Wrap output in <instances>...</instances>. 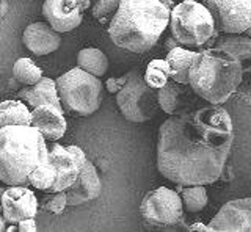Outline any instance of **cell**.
Returning a JSON list of instances; mask_svg holds the SVG:
<instances>
[{"instance_id":"34","label":"cell","mask_w":251,"mask_h":232,"mask_svg":"<svg viewBox=\"0 0 251 232\" xmlns=\"http://www.w3.org/2000/svg\"><path fill=\"white\" fill-rule=\"evenodd\" d=\"M177 46H180V44H179L173 36H168V40L165 41V47H167V50L175 49V47H177Z\"/></svg>"},{"instance_id":"31","label":"cell","mask_w":251,"mask_h":232,"mask_svg":"<svg viewBox=\"0 0 251 232\" xmlns=\"http://www.w3.org/2000/svg\"><path fill=\"white\" fill-rule=\"evenodd\" d=\"M68 148V151L73 154V157L75 159V162H77V165H78V168H82L83 166V163L86 162V157L85 156V152H83V149H80L78 146H74V144H71V146H66Z\"/></svg>"},{"instance_id":"15","label":"cell","mask_w":251,"mask_h":232,"mask_svg":"<svg viewBox=\"0 0 251 232\" xmlns=\"http://www.w3.org/2000/svg\"><path fill=\"white\" fill-rule=\"evenodd\" d=\"M38 129L46 141H58L65 137L68 122L65 118L63 108H58L50 104L38 105L31 110V124Z\"/></svg>"},{"instance_id":"23","label":"cell","mask_w":251,"mask_h":232,"mask_svg":"<svg viewBox=\"0 0 251 232\" xmlns=\"http://www.w3.org/2000/svg\"><path fill=\"white\" fill-rule=\"evenodd\" d=\"M180 199H182L184 210L190 213H200L207 206V191L204 185H187L180 190Z\"/></svg>"},{"instance_id":"5","label":"cell","mask_w":251,"mask_h":232,"mask_svg":"<svg viewBox=\"0 0 251 232\" xmlns=\"http://www.w3.org/2000/svg\"><path fill=\"white\" fill-rule=\"evenodd\" d=\"M168 27L171 36L180 46L200 50L204 49L209 40L220 33L207 6L193 0H184L173 6Z\"/></svg>"},{"instance_id":"32","label":"cell","mask_w":251,"mask_h":232,"mask_svg":"<svg viewBox=\"0 0 251 232\" xmlns=\"http://www.w3.org/2000/svg\"><path fill=\"white\" fill-rule=\"evenodd\" d=\"M18 231L21 232H36V221L35 218H25L18 223Z\"/></svg>"},{"instance_id":"35","label":"cell","mask_w":251,"mask_h":232,"mask_svg":"<svg viewBox=\"0 0 251 232\" xmlns=\"http://www.w3.org/2000/svg\"><path fill=\"white\" fill-rule=\"evenodd\" d=\"M6 11H8V2L6 0H0V19L5 18Z\"/></svg>"},{"instance_id":"26","label":"cell","mask_w":251,"mask_h":232,"mask_svg":"<svg viewBox=\"0 0 251 232\" xmlns=\"http://www.w3.org/2000/svg\"><path fill=\"white\" fill-rule=\"evenodd\" d=\"M55 179H57V171H55L53 165L50 162H44L28 174V185L35 187L36 190L49 193L53 187Z\"/></svg>"},{"instance_id":"30","label":"cell","mask_w":251,"mask_h":232,"mask_svg":"<svg viewBox=\"0 0 251 232\" xmlns=\"http://www.w3.org/2000/svg\"><path fill=\"white\" fill-rule=\"evenodd\" d=\"M124 82H126V74L123 77H110V79H107V82H105V88L108 93L116 94V93L123 88Z\"/></svg>"},{"instance_id":"11","label":"cell","mask_w":251,"mask_h":232,"mask_svg":"<svg viewBox=\"0 0 251 232\" xmlns=\"http://www.w3.org/2000/svg\"><path fill=\"white\" fill-rule=\"evenodd\" d=\"M214 232H251V198L226 203L210 220Z\"/></svg>"},{"instance_id":"12","label":"cell","mask_w":251,"mask_h":232,"mask_svg":"<svg viewBox=\"0 0 251 232\" xmlns=\"http://www.w3.org/2000/svg\"><path fill=\"white\" fill-rule=\"evenodd\" d=\"M43 16L58 33H68L83 21V10L77 0H44Z\"/></svg>"},{"instance_id":"24","label":"cell","mask_w":251,"mask_h":232,"mask_svg":"<svg viewBox=\"0 0 251 232\" xmlns=\"http://www.w3.org/2000/svg\"><path fill=\"white\" fill-rule=\"evenodd\" d=\"M13 77L19 83L30 87L41 80L43 77V69L33 63V60L30 58H19L16 60L13 65Z\"/></svg>"},{"instance_id":"16","label":"cell","mask_w":251,"mask_h":232,"mask_svg":"<svg viewBox=\"0 0 251 232\" xmlns=\"http://www.w3.org/2000/svg\"><path fill=\"white\" fill-rule=\"evenodd\" d=\"M47 149H49L47 162H50L55 171H57V179H55V184L50 188V191H65L75 182L80 168H78L75 159L68 151L66 146H61L52 141V144Z\"/></svg>"},{"instance_id":"36","label":"cell","mask_w":251,"mask_h":232,"mask_svg":"<svg viewBox=\"0 0 251 232\" xmlns=\"http://www.w3.org/2000/svg\"><path fill=\"white\" fill-rule=\"evenodd\" d=\"M77 3L80 5V8L83 11H86L88 8H91V0H77Z\"/></svg>"},{"instance_id":"8","label":"cell","mask_w":251,"mask_h":232,"mask_svg":"<svg viewBox=\"0 0 251 232\" xmlns=\"http://www.w3.org/2000/svg\"><path fill=\"white\" fill-rule=\"evenodd\" d=\"M145 226L152 231H179L185 228L184 204L176 190L159 187L146 193L140 204Z\"/></svg>"},{"instance_id":"13","label":"cell","mask_w":251,"mask_h":232,"mask_svg":"<svg viewBox=\"0 0 251 232\" xmlns=\"http://www.w3.org/2000/svg\"><path fill=\"white\" fill-rule=\"evenodd\" d=\"M102 191V182L96 166L91 160L86 159L83 166L78 171L75 182L65 190L68 206H82L96 199Z\"/></svg>"},{"instance_id":"28","label":"cell","mask_w":251,"mask_h":232,"mask_svg":"<svg viewBox=\"0 0 251 232\" xmlns=\"http://www.w3.org/2000/svg\"><path fill=\"white\" fill-rule=\"evenodd\" d=\"M68 206V198L65 191H50L44 196L41 207L52 215H61Z\"/></svg>"},{"instance_id":"21","label":"cell","mask_w":251,"mask_h":232,"mask_svg":"<svg viewBox=\"0 0 251 232\" xmlns=\"http://www.w3.org/2000/svg\"><path fill=\"white\" fill-rule=\"evenodd\" d=\"M77 66L100 79L108 71V58L96 47H85L77 53Z\"/></svg>"},{"instance_id":"3","label":"cell","mask_w":251,"mask_h":232,"mask_svg":"<svg viewBox=\"0 0 251 232\" xmlns=\"http://www.w3.org/2000/svg\"><path fill=\"white\" fill-rule=\"evenodd\" d=\"M242 79V65L232 53L218 47L198 52L188 69V85L209 104L222 105L235 94Z\"/></svg>"},{"instance_id":"22","label":"cell","mask_w":251,"mask_h":232,"mask_svg":"<svg viewBox=\"0 0 251 232\" xmlns=\"http://www.w3.org/2000/svg\"><path fill=\"white\" fill-rule=\"evenodd\" d=\"M212 47L223 49L232 53L237 60H242L251 55V38L243 33H223L222 36L215 38V43Z\"/></svg>"},{"instance_id":"40","label":"cell","mask_w":251,"mask_h":232,"mask_svg":"<svg viewBox=\"0 0 251 232\" xmlns=\"http://www.w3.org/2000/svg\"><path fill=\"white\" fill-rule=\"evenodd\" d=\"M5 231H8V232H13V231H18V226H10V228H6Z\"/></svg>"},{"instance_id":"25","label":"cell","mask_w":251,"mask_h":232,"mask_svg":"<svg viewBox=\"0 0 251 232\" xmlns=\"http://www.w3.org/2000/svg\"><path fill=\"white\" fill-rule=\"evenodd\" d=\"M143 75L149 87H152L155 90L162 88L163 85L171 79V69H170L168 61L160 60V58L149 61Z\"/></svg>"},{"instance_id":"4","label":"cell","mask_w":251,"mask_h":232,"mask_svg":"<svg viewBox=\"0 0 251 232\" xmlns=\"http://www.w3.org/2000/svg\"><path fill=\"white\" fill-rule=\"evenodd\" d=\"M44 137L33 126L0 129V181L5 185H28V174L47 162Z\"/></svg>"},{"instance_id":"29","label":"cell","mask_w":251,"mask_h":232,"mask_svg":"<svg viewBox=\"0 0 251 232\" xmlns=\"http://www.w3.org/2000/svg\"><path fill=\"white\" fill-rule=\"evenodd\" d=\"M121 0H93L91 3V14L94 19L98 21H107L108 18H112L118 5Z\"/></svg>"},{"instance_id":"9","label":"cell","mask_w":251,"mask_h":232,"mask_svg":"<svg viewBox=\"0 0 251 232\" xmlns=\"http://www.w3.org/2000/svg\"><path fill=\"white\" fill-rule=\"evenodd\" d=\"M220 33H243L251 25V0H206Z\"/></svg>"},{"instance_id":"19","label":"cell","mask_w":251,"mask_h":232,"mask_svg":"<svg viewBox=\"0 0 251 232\" xmlns=\"http://www.w3.org/2000/svg\"><path fill=\"white\" fill-rule=\"evenodd\" d=\"M200 50H188L182 46L168 50L167 60L171 69V79L179 83H188V69H190L192 61L198 55Z\"/></svg>"},{"instance_id":"38","label":"cell","mask_w":251,"mask_h":232,"mask_svg":"<svg viewBox=\"0 0 251 232\" xmlns=\"http://www.w3.org/2000/svg\"><path fill=\"white\" fill-rule=\"evenodd\" d=\"M3 191H5V184L0 181V201H2V195H3Z\"/></svg>"},{"instance_id":"20","label":"cell","mask_w":251,"mask_h":232,"mask_svg":"<svg viewBox=\"0 0 251 232\" xmlns=\"http://www.w3.org/2000/svg\"><path fill=\"white\" fill-rule=\"evenodd\" d=\"M31 110L22 100H3L0 104V129L6 126H30Z\"/></svg>"},{"instance_id":"33","label":"cell","mask_w":251,"mask_h":232,"mask_svg":"<svg viewBox=\"0 0 251 232\" xmlns=\"http://www.w3.org/2000/svg\"><path fill=\"white\" fill-rule=\"evenodd\" d=\"M187 229L190 232H214L209 224H204V223H193L192 226H188Z\"/></svg>"},{"instance_id":"41","label":"cell","mask_w":251,"mask_h":232,"mask_svg":"<svg viewBox=\"0 0 251 232\" xmlns=\"http://www.w3.org/2000/svg\"><path fill=\"white\" fill-rule=\"evenodd\" d=\"M193 2H200V3H204L206 0H193Z\"/></svg>"},{"instance_id":"2","label":"cell","mask_w":251,"mask_h":232,"mask_svg":"<svg viewBox=\"0 0 251 232\" xmlns=\"http://www.w3.org/2000/svg\"><path fill=\"white\" fill-rule=\"evenodd\" d=\"M173 0H121L108 24V36L132 53L151 50L170 24Z\"/></svg>"},{"instance_id":"27","label":"cell","mask_w":251,"mask_h":232,"mask_svg":"<svg viewBox=\"0 0 251 232\" xmlns=\"http://www.w3.org/2000/svg\"><path fill=\"white\" fill-rule=\"evenodd\" d=\"M239 61L242 65V79L237 90H235V94H237V97L242 102L251 105V55Z\"/></svg>"},{"instance_id":"1","label":"cell","mask_w":251,"mask_h":232,"mask_svg":"<svg viewBox=\"0 0 251 232\" xmlns=\"http://www.w3.org/2000/svg\"><path fill=\"white\" fill-rule=\"evenodd\" d=\"M234 143L232 119L222 105L170 115L157 138V169L173 184L210 185L222 177Z\"/></svg>"},{"instance_id":"7","label":"cell","mask_w":251,"mask_h":232,"mask_svg":"<svg viewBox=\"0 0 251 232\" xmlns=\"http://www.w3.org/2000/svg\"><path fill=\"white\" fill-rule=\"evenodd\" d=\"M145 72L140 68H133L126 72L123 88L116 93V105L121 115L133 124H141L152 119L159 112L157 90L149 87L145 80Z\"/></svg>"},{"instance_id":"6","label":"cell","mask_w":251,"mask_h":232,"mask_svg":"<svg viewBox=\"0 0 251 232\" xmlns=\"http://www.w3.org/2000/svg\"><path fill=\"white\" fill-rule=\"evenodd\" d=\"M57 91L63 112L73 116H91L102 102L100 79L80 68H73L57 80Z\"/></svg>"},{"instance_id":"17","label":"cell","mask_w":251,"mask_h":232,"mask_svg":"<svg viewBox=\"0 0 251 232\" xmlns=\"http://www.w3.org/2000/svg\"><path fill=\"white\" fill-rule=\"evenodd\" d=\"M60 35L61 33L53 30L47 22H33L24 30L22 43L33 55L43 57L58 50L61 44Z\"/></svg>"},{"instance_id":"39","label":"cell","mask_w":251,"mask_h":232,"mask_svg":"<svg viewBox=\"0 0 251 232\" xmlns=\"http://www.w3.org/2000/svg\"><path fill=\"white\" fill-rule=\"evenodd\" d=\"M243 35H247L248 38H251V25L245 30V32H243Z\"/></svg>"},{"instance_id":"14","label":"cell","mask_w":251,"mask_h":232,"mask_svg":"<svg viewBox=\"0 0 251 232\" xmlns=\"http://www.w3.org/2000/svg\"><path fill=\"white\" fill-rule=\"evenodd\" d=\"M157 97H159L160 108L168 115H177L188 108H193L200 99L188 83H179L173 79L157 90Z\"/></svg>"},{"instance_id":"10","label":"cell","mask_w":251,"mask_h":232,"mask_svg":"<svg viewBox=\"0 0 251 232\" xmlns=\"http://www.w3.org/2000/svg\"><path fill=\"white\" fill-rule=\"evenodd\" d=\"M0 213L10 224L35 218L38 213V198L27 185H8L0 201Z\"/></svg>"},{"instance_id":"37","label":"cell","mask_w":251,"mask_h":232,"mask_svg":"<svg viewBox=\"0 0 251 232\" xmlns=\"http://www.w3.org/2000/svg\"><path fill=\"white\" fill-rule=\"evenodd\" d=\"M5 224H6V221H5V218H3V216H2V213H0V232H2V231H5V229H6V226H5Z\"/></svg>"},{"instance_id":"18","label":"cell","mask_w":251,"mask_h":232,"mask_svg":"<svg viewBox=\"0 0 251 232\" xmlns=\"http://www.w3.org/2000/svg\"><path fill=\"white\" fill-rule=\"evenodd\" d=\"M18 99L22 100L30 110H33L38 105H44V104H50V105L61 108L58 91H57V83H55L53 79H49V77H41V80L38 83L22 88L18 93Z\"/></svg>"}]
</instances>
